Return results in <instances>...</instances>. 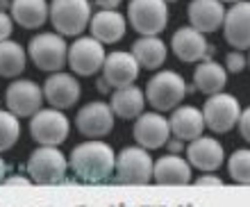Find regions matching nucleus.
Returning <instances> with one entry per match:
<instances>
[{
  "label": "nucleus",
  "instance_id": "6e6552de",
  "mask_svg": "<svg viewBox=\"0 0 250 207\" xmlns=\"http://www.w3.org/2000/svg\"><path fill=\"white\" fill-rule=\"evenodd\" d=\"M27 171H30L34 182L55 185V182H62L66 173V157L55 146H41L30 155Z\"/></svg>",
  "mask_w": 250,
  "mask_h": 207
},
{
  "label": "nucleus",
  "instance_id": "e433bc0d",
  "mask_svg": "<svg viewBox=\"0 0 250 207\" xmlns=\"http://www.w3.org/2000/svg\"><path fill=\"white\" fill-rule=\"evenodd\" d=\"M168 148H171L173 153H180V150H182V144H180V139L178 141H171V144H168Z\"/></svg>",
  "mask_w": 250,
  "mask_h": 207
},
{
  "label": "nucleus",
  "instance_id": "bb28decb",
  "mask_svg": "<svg viewBox=\"0 0 250 207\" xmlns=\"http://www.w3.org/2000/svg\"><path fill=\"white\" fill-rule=\"evenodd\" d=\"M25 71V50L16 41H0V78H16Z\"/></svg>",
  "mask_w": 250,
  "mask_h": 207
},
{
  "label": "nucleus",
  "instance_id": "20e7f679",
  "mask_svg": "<svg viewBox=\"0 0 250 207\" xmlns=\"http://www.w3.org/2000/svg\"><path fill=\"white\" fill-rule=\"evenodd\" d=\"M127 19L132 27L144 37H155L168 23V7L166 0H130Z\"/></svg>",
  "mask_w": 250,
  "mask_h": 207
},
{
  "label": "nucleus",
  "instance_id": "4be33fe9",
  "mask_svg": "<svg viewBox=\"0 0 250 207\" xmlns=\"http://www.w3.org/2000/svg\"><path fill=\"white\" fill-rule=\"evenodd\" d=\"M152 178L157 185H189L191 182V168L185 160L178 155H166L155 164Z\"/></svg>",
  "mask_w": 250,
  "mask_h": 207
},
{
  "label": "nucleus",
  "instance_id": "f704fd0d",
  "mask_svg": "<svg viewBox=\"0 0 250 207\" xmlns=\"http://www.w3.org/2000/svg\"><path fill=\"white\" fill-rule=\"evenodd\" d=\"M96 87H98V91H100V94H107V91L112 89V87H109V84H107V80H105V78H100V80L96 82Z\"/></svg>",
  "mask_w": 250,
  "mask_h": 207
},
{
  "label": "nucleus",
  "instance_id": "7c9ffc66",
  "mask_svg": "<svg viewBox=\"0 0 250 207\" xmlns=\"http://www.w3.org/2000/svg\"><path fill=\"white\" fill-rule=\"evenodd\" d=\"M9 34H12V19L0 9V41H7Z\"/></svg>",
  "mask_w": 250,
  "mask_h": 207
},
{
  "label": "nucleus",
  "instance_id": "ddd939ff",
  "mask_svg": "<svg viewBox=\"0 0 250 207\" xmlns=\"http://www.w3.org/2000/svg\"><path fill=\"white\" fill-rule=\"evenodd\" d=\"M134 141H137L141 148L146 150H155V148H162L168 141V134H171V125L168 121L162 119L157 112L150 114H141L134 123Z\"/></svg>",
  "mask_w": 250,
  "mask_h": 207
},
{
  "label": "nucleus",
  "instance_id": "dca6fc26",
  "mask_svg": "<svg viewBox=\"0 0 250 207\" xmlns=\"http://www.w3.org/2000/svg\"><path fill=\"white\" fill-rule=\"evenodd\" d=\"M187 14H189V21L193 30H198V32H203V34H209L223 25L228 12L223 9L221 0H191Z\"/></svg>",
  "mask_w": 250,
  "mask_h": 207
},
{
  "label": "nucleus",
  "instance_id": "a211bd4d",
  "mask_svg": "<svg viewBox=\"0 0 250 207\" xmlns=\"http://www.w3.org/2000/svg\"><path fill=\"white\" fill-rule=\"evenodd\" d=\"M171 48L180 62L191 64V62L205 60V53H207L209 43H207L203 32H198L193 27H180L178 32L173 34Z\"/></svg>",
  "mask_w": 250,
  "mask_h": 207
},
{
  "label": "nucleus",
  "instance_id": "aec40b11",
  "mask_svg": "<svg viewBox=\"0 0 250 207\" xmlns=\"http://www.w3.org/2000/svg\"><path fill=\"white\" fill-rule=\"evenodd\" d=\"M168 125H171V132L175 134V139L180 141H196L207 127L203 112H198L196 107H178L173 112Z\"/></svg>",
  "mask_w": 250,
  "mask_h": 207
},
{
  "label": "nucleus",
  "instance_id": "9d476101",
  "mask_svg": "<svg viewBox=\"0 0 250 207\" xmlns=\"http://www.w3.org/2000/svg\"><path fill=\"white\" fill-rule=\"evenodd\" d=\"M41 101H43V91L32 80H16L5 91V103L9 107V112L16 116H23V119L34 116L39 112Z\"/></svg>",
  "mask_w": 250,
  "mask_h": 207
},
{
  "label": "nucleus",
  "instance_id": "4c0bfd02",
  "mask_svg": "<svg viewBox=\"0 0 250 207\" xmlns=\"http://www.w3.org/2000/svg\"><path fill=\"white\" fill-rule=\"evenodd\" d=\"M5 171H7V166H5V162L0 160V182H2V178H5Z\"/></svg>",
  "mask_w": 250,
  "mask_h": 207
},
{
  "label": "nucleus",
  "instance_id": "cd10ccee",
  "mask_svg": "<svg viewBox=\"0 0 250 207\" xmlns=\"http://www.w3.org/2000/svg\"><path fill=\"white\" fill-rule=\"evenodd\" d=\"M21 125L16 114L12 112H0V153H5L19 141Z\"/></svg>",
  "mask_w": 250,
  "mask_h": 207
},
{
  "label": "nucleus",
  "instance_id": "79ce46f5",
  "mask_svg": "<svg viewBox=\"0 0 250 207\" xmlns=\"http://www.w3.org/2000/svg\"><path fill=\"white\" fill-rule=\"evenodd\" d=\"M248 62H250V57H248Z\"/></svg>",
  "mask_w": 250,
  "mask_h": 207
},
{
  "label": "nucleus",
  "instance_id": "ea45409f",
  "mask_svg": "<svg viewBox=\"0 0 250 207\" xmlns=\"http://www.w3.org/2000/svg\"><path fill=\"white\" fill-rule=\"evenodd\" d=\"M221 2H234V5H237V2H241V0H221Z\"/></svg>",
  "mask_w": 250,
  "mask_h": 207
},
{
  "label": "nucleus",
  "instance_id": "b1692460",
  "mask_svg": "<svg viewBox=\"0 0 250 207\" xmlns=\"http://www.w3.org/2000/svg\"><path fill=\"white\" fill-rule=\"evenodd\" d=\"M225 82H228L225 68L218 66L216 62H203V64L196 68V73H193V84H196V89L200 94H207V96L221 94V89L225 87Z\"/></svg>",
  "mask_w": 250,
  "mask_h": 207
},
{
  "label": "nucleus",
  "instance_id": "f03ea898",
  "mask_svg": "<svg viewBox=\"0 0 250 207\" xmlns=\"http://www.w3.org/2000/svg\"><path fill=\"white\" fill-rule=\"evenodd\" d=\"M187 96V82L173 71H159L146 84V101L157 112H168Z\"/></svg>",
  "mask_w": 250,
  "mask_h": 207
},
{
  "label": "nucleus",
  "instance_id": "7ed1b4c3",
  "mask_svg": "<svg viewBox=\"0 0 250 207\" xmlns=\"http://www.w3.org/2000/svg\"><path fill=\"white\" fill-rule=\"evenodd\" d=\"M50 23L57 32L66 37H78L91 23L89 0H53L50 2Z\"/></svg>",
  "mask_w": 250,
  "mask_h": 207
},
{
  "label": "nucleus",
  "instance_id": "a878e982",
  "mask_svg": "<svg viewBox=\"0 0 250 207\" xmlns=\"http://www.w3.org/2000/svg\"><path fill=\"white\" fill-rule=\"evenodd\" d=\"M132 55L144 68H159L166 60V46L155 37H141L132 43Z\"/></svg>",
  "mask_w": 250,
  "mask_h": 207
},
{
  "label": "nucleus",
  "instance_id": "473e14b6",
  "mask_svg": "<svg viewBox=\"0 0 250 207\" xmlns=\"http://www.w3.org/2000/svg\"><path fill=\"white\" fill-rule=\"evenodd\" d=\"M96 5H98L100 9H114V7L121 5V0H96Z\"/></svg>",
  "mask_w": 250,
  "mask_h": 207
},
{
  "label": "nucleus",
  "instance_id": "72a5a7b5",
  "mask_svg": "<svg viewBox=\"0 0 250 207\" xmlns=\"http://www.w3.org/2000/svg\"><path fill=\"white\" fill-rule=\"evenodd\" d=\"M196 185H221V180L218 178H211V175H207V178H200V180H196Z\"/></svg>",
  "mask_w": 250,
  "mask_h": 207
},
{
  "label": "nucleus",
  "instance_id": "6ab92c4d",
  "mask_svg": "<svg viewBox=\"0 0 250 207\" xmlns=\"http://www.w3.org/2000/svg\"><path fill=\"white\" fill-rule=\"evenodd\" d=\"M187 160L191 162V166L200 168V171H216L223 164L225 153L218 141L209 139V137H198L187 148Z\"/></svg>",
  "mask_w": 250,
  "mask_h": 207
},
{
  "label": "nucleus",
  "instance_id": "2eb2a0df",
  "mask_svg": "<svg viewBox=\"0 0 250 207\" xmlns=\"http://www.w3.org/2000/svg\"><path fill=\"white\" fill-rule=\"evenodd\" d=\"M139 75V62L132 53H109L103 64V78L109 87H130Z\"/></svg>",
  "mask_w": 250,
  "mask_h": 207
},
{
  "label": "nucleus",
  "instance_id": "5701e85b",
  "mask_svg": "<svg viewBox=\"0 0 250 207\" xmlns=\"http://www.w3.org/2000/svg\"><path fill=\"white\" fill-rule=\"evenodd\" d=\"M12 16L21 27L34 30L41 27L48 19V2L46 0H12Z\"/></svg>",
  "mask_w": 250,
  "mask_h": 207
},
{
  "label": "nucleus",
  "instance_id": "c756f323",
  "mask_svg": "<svg viewBox=\"0 0 250 207\" xmlns=\"http://www.w3.org/2000/svg\"><path fill=\"white\" fill-rule=\"evenodd\" d=\"M246 64H248V60H246L241 53H230L225 57V66H228L230 73H241L246 68Z\"/></svg>",
  "mask_w": 250,
  "mask_h": 207
},
{
  "label": "nucleus",
  "instance_id": "f8f14e48",
  "mask_svg": "<svg viewBox=\"0 0 250 207\" xmlns=\"http://www.w3.org/2000/svg\"><path fill=\"white\" fill-rule=\"evenodd\" d=\"M105 64V50L98 39L82 37L68 48V66L78 75H93Z\"/></svg>",
  "mask_w": 250,
  "mask_h": 207
},
{
  "label": "nucleus",
  "instance_id": "f257e3e1",
  "mask_svg": "<svg viewBox=\"0 0 250 207\" xmlns=\"http://www.w3.org/2000/svg\"><path fill=\"white\" fill-rule=\"evenodd\" d=\"M68 164L80 180L103 182L116 168V155L112 146H107L103 141H84L71 150Z\"/></svg>",
  "mask_w": 250,
  "mask_h": 207
},
{
  "label": "nucleus",
  "instance_id": "423d86ee",
  "mask_svg": "<svg viewBox=\"0 0 250 207\" xmlns=\"http://www.w3.org/2000/svg\"><path fill=\"white\" fill-rule=\"evenodd\" d=\"M116 180L125 185H146L152 178L155 164L152 157L146 153L141 146L123 148L121 155L116 157Z\"/></svg>",
  "mask_w": 250,
  "mask_h": 207
},
{
  "label": "nucleus",
  "instance_id": "1a4fd4ad",
  "mask_svg": "<svg viewBox=\"0 0 250 207\" xmlns=\"http://www.w3.org/2000/svg\"><path fill=\"white\" fill-rule=\"evenodd\" d=\"M30 134L41 146H60L68 137V119L60 109H39L32 116Z\"/></svg>",
  "mask_w": 250,
  "mask_h": 207
},
{
  "label": "nucleus",
  "instance_id": "39448f33",
  "mask_svg": "<svg viewBox=\"0 0 250 207\" xmlns=\"http://www.w3.org/2000/svg\"><path fill=\"white\" fill-rule=\"evenodd\" d=\"M203 116H205V125L209 127L211 132L225 134V132H230L234 125H239L241 107H239V101L234 96L214 94L205 103Z\"/></svg>",
  "mask_w": 250,
  "mask_h": 207
},
{
  "label": "nucleus",
  "instance_id": "0eeeda50",
  "mask_svg": "<svg viewBox=\"0 0 250 207\" xmlns=\"http://www.w3.org/2000/svg\"><path fill=\"white\" fill-rule=\"evenodd\" d=\"M30 57L41 71H60L68 60V48L60 34H37L30 39Z\"/></svg>",
  "mask_w": 250,
  "mask_h": 207
},
{
  "label": "nucleus",
  "instance_id": "412c9836",
  "mask_svg": "<svg viewBox=\"0 0 250 207\" xmlns=\"http://www.w3.org/2000/svg\"><path fill=\"white\" fill-rule=\"evenodd\" d=\"M89 27L93 39H98L100 43H116L125 34V19L114 9H103L91 19Z\"/></svg>",
  "mask_w": 250,
  "mask_h": 207
},
{
  "label": "nucleus",
  "instance_id": "c9c22d12",
  "mask_svg": "<svg viewBox=\"0 0 250 207\" xmlns=\"http://www.w3.org/2000/svg\"><path fill=\"white\" fill-rule=\"evenodd\" d=\"M7 185H27V180L25 178H19V175H16V178H9V180H5Z\"/></svg>",
  "mask_w": 250,
  "mask_h": 207
},
{
  "label": "nucleus",
  "instance_id": "2f4dec72",
  "mask_svg": "<svg viewBox=\"0 0 250 207\" xmlns=\"http://www.w3.org/2000/svg\"><path fill=\"white\" fill-rule=\"evenodd\" d=\"M239 132L246 141H250V109L241 112V119H239Z\"/></svg>",
  "mask_w": 250,
  "mask_h": 207
},
{
  "label": "nucleus",
  "instance_id": "58836bf2",
  "mask_svg": "<svg viewBox=\"0 0 250 207\" xmlns=\"http://www.w3.org/2000/svg\"><path fill=\"white\" fill-rule=\"evenodd\" d=\"M7 5H12V2H9V0H0V9H2V7H7Z\"/></svg>",
  "mask_w": 250,
  "mask_h": 207
},
{
  "label": "nucleus",
  "instance_id": "9b49d317",
  "mask_svg": "<svg viewBox=\"0 0 250 207\" xmlns=\"http://www.w3.org/2000/svg\"><path fill=\"white\" fill-rule=\"evenodd\" d=\"M75 125L80 134H84L89 139H98L112 132L114 127V112L112 107L105 103H89L78 112L75 116Z\"/></svg>",
  "mask_w": 250,
  "mask_h": 207
},
{
  "label": "nucleus",
  "instance_id": "f3484780",
  "mask_svg": "<svg viewBox=\"0 0 250 207\" xmlns=\"http://www.w3.org/2000/svg\"><path fill=\"white\" fill-rule=\"evenodd\" d=\"M43 96L55 109H66L73 107L80 98V84L73 75L53 73L43 82Z\"/></svg>",
  "mask_w": 250,
  "mask_h": 207
},
{
  "label": "nucleus",
  "instance_id": "393cba45",
  "mask_svg": "<svg viewBox=\"0 0 250 207\" xmlns=\"http://www.w3.org/2000/svg\"><path fill=\"white\" fill-rule=\"evenodd\" d=\"M146 105V96L137 87H123L112 96V112L121 119H137Z\"/></svg>",
  "mask_w": 250,
  "mask_h": 207
},
{
  "label": "nucleus",
  "instance_id": "c85d7f7f",
  "mask_svg": "<svg viewBox=\"0 0 250 207\" xmlns=\"http://www.w3.org/2000/svg\"><path fill=\"white\" fill-rule=\"evenodd\" d=\"M228 171H230L234 182L250 185V150L248 148H241V150L232 153L230 162H228Z\"/></svg>",
  "mask_w": 250,
  "mask_h": 207
},
{
  "label": "nucleus",
  "instance_id": "a19ab883",
  "mask_svg": "<svg viewBox=\"0 0 250 207\" xmlns=\"http://www.w3.org/2000/svg\"><path fill=\"white\" fill-rule=\"evenodd\" d=\"M166 2H173V0H166Z\"/></svg>",
  "mask_w": 250,
  "mask_h": 207
},
{
  "label": "nucleus",
  "instance_id": "4468645a",
  "mask_svg": "<svg viewBox=\"0 0 250 207\" xmlns=\"http://www.w3.org/2000/svg\"><path fill=\"white\" fill-rule=\"evenodd\" d=\"M225 41L237 50L250 48V2H237L230 12L225 14L223 21Z\"/></svg>",
  "mask_w": 250,
  "mask_h": 207
}]
</instances>
